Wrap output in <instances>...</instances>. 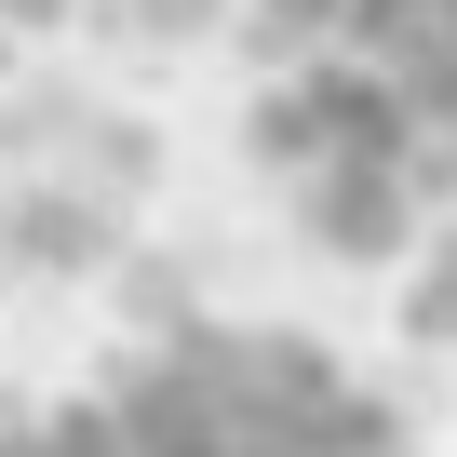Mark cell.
<instances>
[{
    "instance_id": "6da1fadb",
    "label": "cell",
    "mask_w": 457,
    "mask_h": 457,
    "mask_svg": "<svg viewBox=\"0 0 457 457\" xmlns=\"http://www.w3.org/2000/svg\"><path fill=\"white\" fill-rule=\"evenodd\" d=\"M0 457H403V430L363 377H337V350L175 323L121 350L81 403L14 417Z\"/></svg>"
},
{
    "instance_id": "7a4b0ae2",
    "label": "cell",
    "mask_w": 457,
    "mask_h": 457,
    "mask_svg": "<svg viewBox=\"0 0 457 457\" xmlns=\"http://www.w3.org/2000/svg\"><path fill=\"white\" fill-rule=\"evenodd\" d=\"M403 310H417V337H430V350H457V243H430V270H417V296H403Z\"/></svg>"
},
{
    "instance_id": "3957f363",
    "label": "cell",
    "mask_w": 457,
    "mask_h": 457,
    "mask_svg": "<svg viewBox=\"0 0 457 457\" xmlns=\"http://www.w3.org/2000/svg\"><path fill=\"white\" fill-rule=\"evenodd\" d=\"M95 14H108V28H135V41H188L215 0H95Z\"/></svg>"
},
{
    "instance_id": "277c9868",
    "label": "cell",
    "mask_w": 457,
    "mask_h": 457,
    "mask_svg": "<svg viewBox=\"0 0 457 457\" xmlns=\"http://www.w3.org/2000/svg\"><path fill=\"white\" fill-rule=\"evenodd\" d=\"M28 14H54V0H0V41H14V28H28Z\"/></svg>"
}]
</instances>
